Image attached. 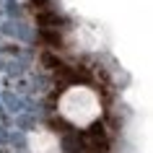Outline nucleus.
Masks as SVG:
<instances>
[{"label": "nucleus", "instance_id": "f257e3e1", "mask_svg": "<svg viewBox=\"0 0 153 153\" xmlns=\"http://www.w3.org/2000/svg\"><path fill=\"white\" fill-rule=\"evenodd\" d=\"M57 114L73 127H91L101 117V99L88 86H70L57 99Z\"/></svg>", "mask_w": 153, "mask_h": 153}, {"label": "nucleus", "instance_id": "f03ea898", "mask_svg": "<svg viewBox=\"0 0 153 153\" xmlns=\"http://www.w3.org/2000/svg\"><path fill=\"white\" fill-rule=\"evenodd\" d=\"M29 151L31 153H60V140L49 130H34L29 135Z\"/></svg>", "mask_w": 153, "mask_h": 153}]
</instances>
